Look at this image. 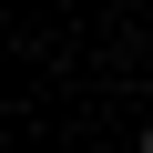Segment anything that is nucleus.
Instances as JSON below:
<instances>
[{
    "mask_svg": "<svg viewBox=\"0 0 153 153\" xmlns=\"http://www.w3.org/2000/svg\"><path fill=\"white\" fill-rule=\"evenodd\" d=\"M143 153H153V133H143Z\"/></svg>",
    "mask_w": 153,
    "mask_h": 153,
    "instance_id": "1",
    "label": "nucleus"
}]
</instances>
